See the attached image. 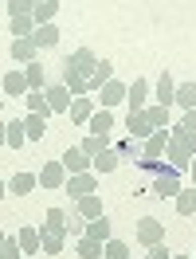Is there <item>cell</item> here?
I'll return each instance as SVG.
<instances>
[{"mask_svg": "<svg viewBox=\"0 0 196 259\" xmlns=\"http://www.w3.org/2000/svg\"><path fill=\"white\" fill-rule=\"evenodd\" d=\"M94 67H98V55L90 48L71 51V55H67V63H63V87L75 98H79V95H90V91H86V82H90V75H94Z\"/></svg>", "mask_w": 196, "mask_h": 259, "instance_id": "1", "label": "cell"}, {"mask_svg": "<svg viewBox=\"0 0 196 259\" xmlns=\"http://www.w3.org/2000/svg\"><path fill=\"white\" fill-rule=\"evenodd\" d=\"M196 157V130H184L177 122V126H169V149H165V161H169V169H177V173H188V161Z\"/></svg>", "mask_w": 196, "mask_h": 259, "instance_id": "2", "label": "cell"}, {"mask_svg": "<svg viewBox=\"0 0 196 259\" xmlns=\"http://www.w3.org/2000/svg\"><path fill=\"white\" fill-rule=\"evenodd\" d=\"M67 243V228L63 224H43L39 228V251H47V255H59Z\"/></svg>", "mask_w": 196, "mask_h": 259, "instance_id": "3", "label": "cell"}, {"mask_svg": "<svg viewBox=\"0 0 196 259\" xmlns=\"http://www.w3.org/2000/svg\"><path fill=\"white\" fill-rule=\"evenodd\" d=\"M180 189H184V185H180V173H177V169H161L149 193H153V196H161V200H173Z\"/></svg>", "mask_w": 196, "mask_h": 259, "instance_id": "4", "label": "cell"}, {"mask_svg": "<svg viewBox=\"0 0 196 259\" xmlns=\"http://www.w3.org/2000/svg\"><path fill=\"white\" fill-rule=\"evenodd\" d=\"M137 243H141V247L165 243V224L157 216H141V220H137Z\"/></svg>", "mask_w": 196, "mask_h": 259, "instance_id": "5", "label": "cell"}, {"mask_svg": "<svg viewBox=\"0 0 196 259\" xmlns=\"http://www.w3.org/2000/svg\"><path fill=\"white\" fill-rule=\"evenodd\" d=\"M90 193H98L94 169H90V173H75V177H67V196H71V200H82V196H90Z\"/></svg>", "mask_w": 196, "mask_h": 259, "instance_id": "6", "label": "cell"}, {"mask_svg": "<svg viewBox=\"0 0 196 259\" xmlns=\"http://www.w3.org/2000/svg\"><path fill=\"white\" fill-rule=\"evenodd\" d=\"M165 149H169V130H153L145 142H141V157H149V161H161Z\"/></svg>", "mask_w": 196, "mask_h": 259, "instance_id": "7", "label": "cell"}, {"mask_svg": "<svg viewBox=\"0 0 196 259\" xmlns=\"http://www.w3.org/2000/svg\"><path fill=\"white\" fill-rule=\"evenodd\" d=\"M63 185H67L63 161H47L43 169H39V189H63Z\"/></svg>", "mask_w": 196, "mask_h": 259, "instance_id": "8", "label": "cell"}, {"mask_svg": "<svg viewBox=\"0 0 196 259\" xmlns=\"http://www.w3.org/2000/svg\"><path fill=\"white\" fill-rule=\"evenodd\" d=\"M145 102H149V82L145 79H133L130 87H126V106H130V114L145 110Z\"/></svg>", "mask_w": 196, "mask_h": 259, "instance_id": "9", "label": "cell"}, {"mask_svg": "<svg viewBox=\"0 0 196 259\" xmlns=\"http://www.w3.org/2000/svg\"><path fill=\"white\" fill-rule=\"evenodd\" d=\"M118 102H126V82H118V79H110L102 91H98V106H106V110H114Z\"/></svg>", "mask_w": 196, "mask_h": 259, "instance_id": "10", "label": "cell"}, {"mask_svg": "<svg viewBox=\"0 0 196 259\" xmlns=\"http://www.w3.org/2000/svg\"><path fill=\"white\" fill-rule=\"evenodd\" d=\"M63 169H67V177H75V173H90V157H86L79 146H71L63 153Z\"/></svg>", "mask_w": 196, "mask_h": 259, "instance_id": "11", "label": "cell"}, {"mask_svg": "<svg viewBox=\"0 0 196 259\" xmlns=\"http://www.w3.org/2000/svg\"><path fill=\"white\" fill-rule=\"evenodd\" d=\"M43 95H47V102H51V110H55V114H67V110H71V102H75V95L67 91L63 82H55V87H47Z\"/></svg>", "mask_w": 196, "mask_h": 259, "instance_id": "12", "label": "cell"}, {"mask_svg": "<svg viewBox=\"0 0 196 259\" xmlns=\"http://www.w3.org/2000/svg\"><path fill=\"white\" fill-rule=\"evenodd\" d=\"M82 236H86V240H98V243L110 240V236H114V228H110V220H106V212H102V216H94V220H86Z\"/></svg>", "mask_w": 196, "mask_h": 259, "instance_id": "13", "label": "cell"}, {"mask_svg": "<svg viewBox=\"0 0 196 259\" xmlns=\"http://www.w3.org/2000/svg\"><path fill=\"white\" fill-rule=\"evenodd\" d=\"M98 106H94V98H86V95H79L75 98V102H71V122H75V126H86V122H90V114H94Z\"/></svg>", "mask_w": 196, "mask_h": 259, "instance_id": "14", "label": "cell"}, {"mask_svg": "<svg viewBox=\"0 0 196 259\" xmlns=\"http://www.w3.org/2000/svg\"><path fill=\"white\" fill-rule=\"evenodd\" d=\"M35 39L32 35H16V39H12V59H16V63H32L35 59Z\"/></svg>", "mask_w": 196, "mask_h": 259, "instance_id": "15", "label": "cell"}, {"mask_svg": "<svg viewBox=\"0 0 196 259\" xmlns=\"http://www.w3.org/2000/svg\"><path fill=\"white\" fill-rule=\"evenodd\" d=\"M86 130H90V134H110V130H114V110H106V106H98V110L90 114V122H86Z\"/></svg>", "mask_w": 196, "mask_h": 259, "instance_id": "16", "label": "cell"}, {"mask_svg": "<svg viewBox=\"0 0 196 259\" xmlns=\"http://www.w3.org/2000/svg\"><path fill=\"white\" fill-rule=\"evenodd\" d=\"M126 130H130V138H133V142H145L149 134H153V126H149V118H145L141 110L126 118Z\"/></svg>", "mask_w": 196, "mask_h": 259, "instance_id": "17", "label": "cell"}, {"mask_svg": "<svg viewBox=\"0 0 196 259\" xmlns=\"http://www.w3.org/2000/svg\"><path fill=\"white\" fill-rule=\"evenodd\" d=\"M35 185H39V173H16V177L8 181V193L28 196V193H35Z\"/></svg>", "mask_w": 196, "mask_h": 259, "instance_id": "18", "label": "cell"}, {"mask_svg": "<svg viewBox=\"0 0 196 259\" xmlns=\"http://www.w3.org/2000/svg\"><path fill=\"white\" fill-rule=\"evenodd\" d=\"M114 79V63H106V59H98V67H94V75H90V82H86V91H102V87H106V82Z\"/></svg>", "mask_w": 196, "mask_h": 259, "instance_id": "19", "label": "cell"}, {"mask_svg": "<svg viewBox=\"0 0 196 259\" xmlns=\"http://www.w3.org/2000/svg\"><path fill=\"white\" fill-rule=\"evenodd\" d=\"M173 95H177V82H173V75L169 71H161V79H157V106H173Z\"/></svg>", "mask_w": 196, "mask_h": 259, "instance_id": "20", "label": "cell"}, {"mask_svg": "<svg viewBox=\"0 0 196 259\" xmlns=\"http://www.w3.org/2000/svg\"><path fill=\"white\" fill-rule=\"evenodd\" d=\"M75 212H79L82 220H94V216H102V196L90 193V196H82V200H75Z\"/></svg>", "mask_w": 196, "mask_h": 259, "instance_id": "21", "label": "cell"}, {"mask_svg": "<svg viewBox=\"0 0 196 259\" xmlns=\"http://www.w3.org/2000/svg\"><path fill=\"white\" fill-rule=\"evenodd\" d=\"M20 122H24V134H28V142H39V138L47 134V118H39V114H24Z\"/></svg>", "mask_w": 196, "mask_h": 259, "instance_id": "22", "label": "cell"}, {"mask_svg": "<svg viewBox=\"0 0 196 259\" xmlns=\"http://www.w3.org/2000/svg\"><path fill=\"white\" fill-rule=\"evenodd\" d=\"M24 102H28V114H39V118H51V114H55L43 91H28V98H24Z\"/></svg>", "mask_w": 196, "mask_h": 259, "instance_id": "23", "label": "cell"}, {"mask_svg": "<svg viewBox=\"0 0 196 259\" xmlns=\"http://www.w3.org/2000/svg\"><path fill=\"white\" fill-rule=\"evenodd\" d=\"M55 12H59V0H35V8H32L35 28H39V24H51V20H55Z\"/></svg>", "mask_w": 196, "mask_h": 259, "instance_id": "24", "label": "cell"}, {"mask_svg": "<svg viewBox=\"0 0 196 259\" xmlns=\"http://www.w3.org/2000/svg\"><path fill=\"white\" fill-rule=\"evenodd\" d=\"M79 149L86 153V157H90V161H94V157L102 153V149H110V138H106V134H86Z\"/></svg>", "mask_w": 196, "mask_h": 259, "instance_id": "25", "label": "cell"}, {"mask_svg": "<svg viewBox=\"0 0 196 259\" xmlns=\"http://www.w3.org/2000/svg\"><path fill=\"white\" fill-rule=\"evenodd\" d=\"M16 240H20V251H24V255H35V251H39V228L24 224Z\"/></svg>", "mask_w": 196, "mask_h": 259, "instance_id": "26", "label": "cell"}, {"mask_svg": "<svg viewBox=\"0 0 196 259\" xmlns=\"http://www.w3.org/2000/svg\"><path fill=\"white\" fill-rule=\"evenodd\" d=\"M24 79H28V91H43V82H47V71H43V63H24Z\"/></svg>", "mask_w": 196, "mask_h": 259, "instance_id": "27", "label": "cell"}, {"mask_svg": "<svg viewBox=\"0 0 196 259\" xmlns=\"http://www.w3.org/2000/svg\"><path fill=\"white\" fill-rule=\"evenodd\" d=\"M173 204H177V216H192L196 212V185L192 189H180V193L173 196Z\"/></svg>", "mask_w": 196, "mask_h": 259, "instance_id": "28", "label": "cell"}, {"mask_svg": "<svg viewBox=\"0 0 196 259\" xmlns=\"http://www.w3.org/2000/svg\"><path fill=\"white\" fill-rule=\"evenodd\" d=\"M4 95H12V98L28 95V79H24V71H8V75H4Z\"/></svg>", "mask_w": 196, "mask_h": 259, "instance_id": "29", "label": "cell"}, {"mask_svg": "<svg viewBox=\"0 0 196 259\" xmlns=\"http://www.w3.org/2000/svg\"><path fill=\"white\" fill-rule=\"evenodd\" d=\"M118 161H122V157H118V149H102L94 161H90V169H94V173H114Z\"/></svg>", "mask_w": 196, "mask_h": 259, "instance_id": "30", "label": "cell"}, {"mask_svg": "<svg viewBox=\"0 0 196 259\" xmlns=\"http://www.w3.org/2000/svg\"><path fill=\"white\" fill-rule=\"evenodd\" d=\"M32 39H35V48H55V44H59V28H55V24H39Z\"/></svg>", "mask_w": 196, "mask_h": 259, "instance_id": "31", "label": "cell"}, {"mask_svg": "<svg viewBox=\"0 0 196 259\" xmlns=\"http://www.w3.org/2000/svg\"><path fill=\"white\" fill-rule=\"evenodd\" d=\"M173 102L184 106V110H192V106H196V82H180L177 95H173Z\"/></svg>", "mask_w": 196, "mask_h": 259, "instance_id": "32", "label": "cell"}, {"mask_svg": "<svg viewBox=\"0 0 196 259\" xmlns=\"http://www.w3.org/2000/svg\"><path fill=\"white\" fill-rule=\"evenodd\" d=\"M141 114L149 118V126H153V130H169V110H165V106H157V102H153V106H145Z\"/></svg>", "mask_w": 196, "mask_h": 259, "instance_id": "33", "label": "cell"}, {"mask_svg": "<svg viewBox=\"0 0 196 259\" xmlns=\"http://www.w3.org/2000/svg\"><path fill=\"white\" fill-rule=\"evenodd\" d=\"M102 247H106V243H98V240H86V236H82V240L75 243L79 259H102Z\"/></svg>", "mask_w": 196, "mask_h": 259, "instance_id": "34", "label": "cell"}, {"mask_svg": "<svg viewBox=\"0 0 196 259\" xmlns=\"http://www.w3.org/2000/svg\"><path fill=\"white\" fill-rule=\"evenodd\" d=\"M24 142H28V134H24V122H20V118H12V122H8V149H20Z\"/></svg>", "mask_w": 196, "mask_h": 259, "instance_id": "35", "label": "cell"}, {"mask_svg": "<svg viewBox=\"0 0 196 259\" xmlns=\"http://www.w3.org/2000/svg\"><path fill=\"white\" fill-rule=\"evenodd\" d=\"M102 259H130V247L110 236V240H106V247H102Z\"/></svg>", "mask_w": 196, "mask_h": 259, "instance_id": "36", "label": "cell"}, {"mask_svg": "<svg viewBox=\"0 0 196 259\" xmlns=\"http://www.w3.org/2000/svg\"><path fill=\"white\" fill-rule=\"evenodd\" d=\"M118 157H130V161H141V146H137V142H133V138H122V142H118Z\"/></svg>", "mask_w": 196, "mask_h": 259, "instance_id": "37", "label": "cell"}, {"mask_svg": "<svg viewBox=\"0 0 196 259\" xmlns=\"http://www.w3.org/2000/svg\"><path fill=\"white\" fill-rule=\"evenodd\" d=\"M32 8H35V0H8L4 4L8 16H32Z\"/></svg>", "mask_w": 196, "mask_h": 259, "instance_id": "38", "label": "cell"}, {"mask_svg": "<svg viewBox=\"0 0 196 259\" xmlns=\"http://www.w3.org/2000/svg\"><path fill=\"white\" fill-rule=\"evenodd\" d=\"M12 35H35V20L32 16H12Z\"/></svg>", "mask_w": 196, "mask_h": 259, "instance_id": "39", "label": "cell"}, {"mask_svg": "<svg viewBox=\"0 0 196 259\" xmlns=\"http://www.w3.org/2000/svg\"><path fill=\"white\" fill-rule=\"evenodd\" d=\"M0 259H24V251H20V240H4V247H0Z\"/></svg>", "mask_w": 196, "mask_h": 259, "instance_id": "40", "label": "cell"}, {"mask_svg": "<svg viewBox=\"0 0 196 259\" xmlns=\"http://www.w3.org/2000/svg\"><path fill=\"white\" fill-rule=\"evenodd\" d=\"M82 228H86V220H82L79 212L71 208V212H67V232H82Z\"/></svg>", "mask_w": 196, "mask_h": 259, "instance_id": "41", "label": "cell"}, {"mask_svg": "<svg viewBox=\"0 0 196 259\" xmlns=\"http://www.w3.org/2000/svg\"><path fill=\"white\" fill-rule=\"evenodd\" d=\"M145 259H173V251H169L165 243H153V247H149V255H145Z\"/></svg>", "mask_w": 196, "mask_h": 259, "instance_id": "42", "label": "cell"}, {"mask_svg": "<svg viewBox=\"0 0 196 259\" xmlns=\"http://www.w3.org/2000/svg\"><path fill=\"white\" fill-rule=\"evenodd\" d=\"M47 224H63L67 228V212L63 208H47Z\"/></svg>", "mask_w": 196, "mask_h": 259, "instance_id": "43", "label": "cell"}, {"mask_svg": "<svg viewBox=\"0 0 196 259\" xmlns=\"http://www.w3.org/2000/svg\"><path fill=\"white\" fill-rule=\"evenodd\" d=\"M180 126H184V130H196V106H192V110H184V118H180Z\"/></svg>", "mask_w": 196, "mask_h": 259, "instance_id": "44", "label": "cell"}, {"mask_svg": "<svg viewBox=\"0 0 196 259\" xmlns=\"http://www.w3.org/2000/svg\"><path fill=\"white\" fill-rule=\"evenodd\" d=\"M8 146V122H4V118H0V149Z\"/></svg>", "mask_w": 196, "mask_h": 259, "instance_id": "45", "label": "cell"}, {"mask_svg": "<svg viewBox=\"0 0 196 259\" xmlns=\"http://www.w3.org/2000/svg\"><path fill=\"white\" fill-rule=\"evenodd\" d=\"M188 177H192V185H196V157L188 161Z\"/></svg>", "mask_w": 196, "mask_h": 259, "instance_id": "46", "label": "cell"}, {"mask_svg": "<svg viewBox=\"0 0 196 259\" xmlns=\"http://www.w3.org/2000/svg\"><path fill=\"white\" fill-rule=\"evenodd\" d=\"M4 193H8V185H4V181H0V200H4Z\"/></svg>", "mask_w": 196, "mask_h": 259, "instance_id": "47", "label": "cell"}, {"mask_svg": "<svg viewBox=\"0 0 196 259\" xmlns=\"http://www.w3.org/2000/svg\"><path fill=\"white\" fill-rule=\"evenodd\" d=\"M4 240H8V236H4V232H0V247H4Z\"/></svg>", "mask_w": 196, "mask_h": 259, "instance_id": "48", "label": "cell"}, {"mask_svg": "<svg viewBox=\"0 0 196 259\" xmlns=\"http://www.w3.org/2000/svg\"><path fill=\"white\" fill-rule=\"evenodd\" d=\"M173 259H192V255H173Z\"/></svg>", "mask_w": 196, "mask_h": 259, "instance_id": "49", "label": "cell"}, {"mask_svg": "<svg viewBox=\"0 0 196 259\" xmlns=\"http://www.w3.org/2000/svg\"><path fill=\"white\" fill-rule=\"evenodd\" d=\"M0 110H4V95H0Z\"/></svg>", "mask_w": 196, "mask_h": 259, "instance_id": "50", "label": "cell"}, {"mask_svg": "<svg viewBox=\"0 0 196 259\" xmlns=\"http://www.w3.org/2000/svg\"><path fill=\"white\" fill-rule=\"evenodd\" d=\"M24 259H32V255H24Z\"/></svg>", "mask_w": 196, "mask_h": 259, "instance_id": "51", "label": "cell"}, {"mask_svg": "<svg viewBox=\"0 0 196 259\" xmlns=\"http://www.w3.org/2000/svg\"><path fill=\"white\" fill-rule=\"evenodd\" d=\"M192 259H196V255H192Z\"/></svg>", "mask_w": 196, "mask_h": 259, "instance_id": "52", "label": "cell"}]
</instances>
